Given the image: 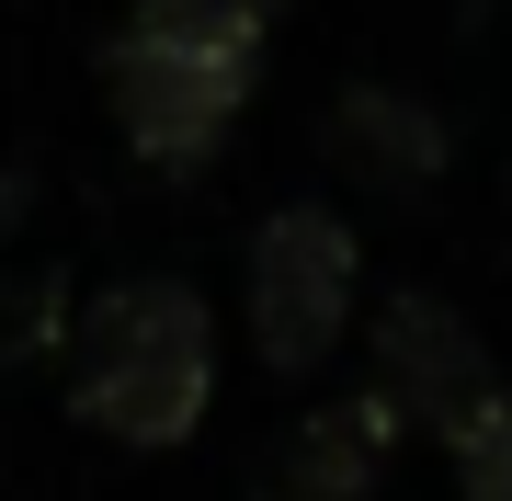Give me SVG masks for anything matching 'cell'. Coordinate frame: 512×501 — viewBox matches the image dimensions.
Instances as JSON below:
<instances>
[{
  "label": "cell",
  "mask_w": 512,
  "mask_h": 501,
  "mask_svg": "<svg viewBox=\"0 0 512 501\" xmlns=\"http://www.w3.org/2000/svg\"><path fill=\"white\" fill-rule=\"evenodd\" d=\"M69 410L114 445L160 456L217 410V308L183 274H126L80 308L69 342Z\"/></svg>",
  "instance_id": "obj_1"
},
{
  "label": "cell",
  "mask_w": 512,
  "mask_h": 501,
  "mask_svg": "<svg viewBox=\"0 0 512 501\" xmlns=\"http://www.w3.org/2000/svg\"><path fill=\"white\" fill-rule=\"evenodd\" d=\"M114 126L148 171H205L228 126L262 92V35H217V23H126L103 57Z\"/></svg>",
  "instance_id": "obj_2"
},
{
  "label": "cell",
  "mask_w": 512,
  "mask_h": 501,
  "mask_svg": "<svg viewBox=\"0 0 512 501\" xmlns=\"http://www.w3.org/2000/svg\"><path fill=\"white\" fill-rule=\"evenodd\" d=\"M353 308H365V240H353L342 205H274L251 228V262H239V319H251L262 376H319L342 353Z\"/></svg>",
  "instance_id": "obj_3"
},
{
  "label": "cell",
  "mask_w": 512,
  "mask_h": 501,
  "mask_svg": "<svg viewBox=\"0 0 512 501\" xmlns=\"http://www.w3.org/2000/svg\"><path fill=\"white\" fill-rule=\"evenodd\" d=\"M365 342H376V399L399 410V433H456L478 422V399L501 388L490 376V342H478V319H456L433 297V285H387V308L365 319Z\"/></svg>",
  "instance_id": "obj_4"
},
{
  "label": "cell",
  "mask_w": 512,
  "mask_h": 501,
  "mask_svg": "<svg viewBox=\"0 0 512 501\" xmlns=\"http://www.w3.org/2000/svg\"><path fill=\"white\" fill-rule=\"evenodd\" d=\"M387 456H399V410H387L376 388L319 399V410H296V433L274 445V467H262L251 501H376Z\"/></svg>",
  "instance_id": "obj_5"
},
{
  "label": "cell",
  "mask_w": 512,
  "mask_h": 501,
  "mask_svg": "<svg viewBox=\"0 0 512 501\" xmlns=\"http://www.w3.org/2000/svg\"><path fill=\"white\" fill-rule=\"evenodd\" d=\"M330 160H342L353 183H376V194H433L444 160H456V137H444V114L421 103V92L353 80V92L330 103Z\"/></svg>",
  "instance_id": "obj_6"
},
{
  "label": "cell",
  "mask_w": 512,
  "mask_h": 501,
  "mask_svg": "<svg viewBox=\"0 0 512 501\" xmlns=\"http://www.w3.org/2000/svg\"><path fill=\"white\" fill-rule=\"evenodd\" d=\"M456 501H512V388H490L456 433Z\"/></svg>",
  "instance_id": "obj_7"
},
{
  "label": "cell",
  "mask_w": 512,
  "mask_h": 501,
  "mask_svg": "<svg viewBox=\"0 0 512 501\" xmlns=\"http://www.w3.org/2000/svg\"><path fill=\"white\" fill-rule=\"evenodd\" d=\"M285 0H137V23H217V35H262Z\"/></svg>",
  "instance_id": "obj_8"
}]
</instances>
